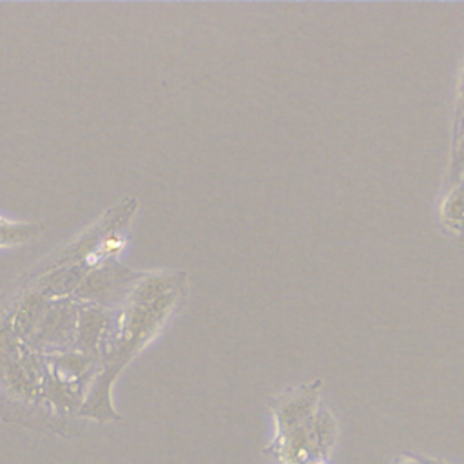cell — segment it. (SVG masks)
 Segmentation results:
<instances>
[{"mask_svg": "<svg viewBox=\"0 0 464 464\" xmlns=\"http://www.w3.org/2000/svg\"><path fill=\"white\" fill-rule=\"evenodd\" d=\"M442 218L450 227L459 230L464 228V183L457 185L446 198V203L442 207Z\"/></svg>", "mask_w": 464, "mask_h": 464, "instance_id": "1", "label": "cell"}, {"mask_svg": "<svg viewBox=\"0 0 464 464\" xmlns=\"http://www.w3.org/2000/svg\"><path fill=\"white\" fill-rule=\"evenodd\" d=\"M36 234L34 225H25V223H14L0 218V246L5 245H16L24 243L27 237Z\"/></svg>", "mask_w": 464, "mask_h": 464, "instance_id": "2", "label": "cell"}, {"mask_svg": "<svg viewBox=\"0 0 464 464\" xmlns=\"http://www.w3.org/2000/svg\"><path fill=\"white\" fill-rule=\"evenodd\" d=\"M459 132L464 134V80H462V89H460V102H459Z\"/></svg>", "mask_w": 464, "mask_h": 464, "instance_id": "3", "label": "cell"}, {"mask_svg": "<svg viewBox=\"0 0 464 464\" xmlns=\"http://www.w3.org/2000/svg\"><path fill=\"white\" fill-rule=\"evenodd\" d=\"M428 462H430V464H446V462H442V460H439V459H430V457H428Z\"/></svg>", "mask_w": 464, "mask_h": 464, "instance_id": "4", "label": "cell"}, {"mask_svg": "<svg viewBox=\"0 0 464 464\" xmlns=\"http://www.w3.org/2000/svg\"><path fill=\"white\" fill-rule=\"evenodd\" d=\"M308 464H323V462H308Z\"/></svg>", "mask_w": 464, "mask_h": 464, "instance_id": "5", "label": "cell"}]
</instances>
